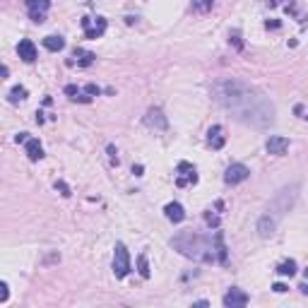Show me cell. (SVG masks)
I'll list each match as a JSON object with an SVG mask.
<instances>
[{
    "instance_id": "cell-1",
    "label": "cell",
    "mask_w": 308,
    "mask_h": 308,
    "mask_svg": "<svg viewBox=\"0 0 308 308\" xmlns=\"http://www.w3.org/2000/svg\"><path fill=\"white\" fill-rule=\"evenodd\" d=\"M212 94H214V101L224 111H229L243 126L270 128L274 123L272 101L265 97L263 91H258L255 87L245 84V82L234 80V77L219 80L212 87Z\"/></svg>"
},
{
    "instance_id": "cell-2",
    "label": "cell",
    "mask_w": 308,
    "mask_h": 308,
    "mask_svg": "<svg viewBox=\"0 0 308 308\" xmlns=\"http://www.w3.org/2000/svg\"><path fill=\"white\" fill-rule=\"evenodd\" d=\"M171 245L186 258H193L198 263H217V243L212 236H198L193 231H183L171 238Z\"/></svg>"
},
{
    "instance_id": "cell-3",
    "label": "cell",
    "mask_w": 308,
    "mask_h": 308,
    "mask_svg": "<svg viewBox=\"0 0 308 308\" xmlns=\"http://www.w3.org/2000/svg\"><path fill=\"white\" fill-rule=\"evenodd\" d=\"M296 195H299V183H291L287 188H282L274 200L270 202V214L274 219L282 217V214H287L291 207H294V202H296Z\"/></svg>"
},
{
    "instance_id": "cell-4",
    "label": "cell",
    "mask_w": 308,
    "mask_h": 308,
    "mask_svg": "<svg viewBox=\"0 0 308 308\" xmlns=\"http://www.w3.org/2000/svg\"><path fill=\"white\" fill-rule=\"evenodd\" d=\"M113 274H116L118 280H123L128 272H130V253H128V248L123 243H116V251H113Z\"/></svg>"
},
{
    "instance_id": "cell-5",
    "label": "cell",
    "mask_w": 308,
    "mask_h": 308,
    "mask_svg": "<svg viewBox=\"0 0 308 308\" xmlns=\"http://www.w3.org/2000/svg\"><path fill=\"white\" fill-rule=\"evenodd\" d=\"M82 29H84V37L87 39H99L106 32V19L104 17H82Z\"/></svg>"
},
{
    "instance_id": "cell-6",
    "label": "cell",
    "mask_w": 308,
    "mask_h": 308,
    "mask_svg": "<svg viewBox=\"0 0 308 308\" xmlns=\"http://www.w3.org/2000/svg\"><path fill=\"white\" fill-rule=\"evenodd\" d=\"M178 176H176V186L178 188H186V186H195L198 183V173H195V166L188 162H181L178 164Z\"/></svg>"
},
{
    "instance_id": "cell-7",
    "label": "cell",
    "mask_w": 308,
    "mask_h": 308,
    "mask_svg": "<svg viewBox=\"0 0 308 308\" xmlns=\"http://www.w3.org/2000/svg\"><path fill=\"white\" fill-rule=\"evenodd\" d=\"M48 8H51V0H27L29 17H32V22H37V24L46 22V12H48Z\"/></svg>"
},
{
    "instance_id": "cell-8",
    "label": "cell",
    "mask_w": 308,
    "mask_h": 308,
    "mask_svg": "<svg viewBox=\"0 0 308 308\" xmlns=\"http://www.w3.org/2000/svg\"><path fill=\"white\" fill-rule=\"evenodd\" d=\"M248 176H251L248 166H243V164H231L227 169V173H224V183H227V186H238V183H243Z\"/></svg>"
},
{
    "instance_id": "cell-9",
    "label": "cell",
    "mask_w": 308,
    "mask_h": 308,
    "mask_svg": "<svg viewBox=\"0 0 308 308\" xmlns=\"http://www.w3.org/2000/svg\"><path fill=\"white\" fill-rule=\"evenodd\" d=\"M145 126L154 128V130H166V128H169V120H166V116H164L162 109L152 106V109L145 113Z\"/></svg>"
},
{
    "instance_id": "cell-10",
    "label": "cell",
    "mask_w": 308,
    "mask_h": 308,
    "mask_svg": "<svg viewBox=\"0 0 308 308\" xmlns=\"http://www.w3.org/2000/svg\"><path fill=\"white\" fill-rule=\"evenodd\" d=\"M94 60H97V55L91 53V51H84V48H75L73 55L68 58V65L70 68H89V65H94Z\"/></svg>"
},
{
    "instance_id": "cell-11",
    "label": "cell",
    "mask_w": 308,
    "mask_h": 308,
    "mask_svg": "<svg viewBox=\"0 0 308 308\" xmlns=\"http://www.w3.org/2000/svg\"><path fill=\"white\" fill-rule=\"evenodd\" d=\"M224 306L227 308H243V306H248V294L245 291H241V289H229L227 294H224Z\"/></svg>"
},
{
    "instance_id": "cell-12",
    "label": "cell",
    "mask_w": 308,
    "mask_h": 308,
    "mask_svg": "<svg viewBox=\"0 0 308 308\" xmlns=\"http://www.w3.org/2000/svg\"><path fill=\"white\" fill-rule=\"evenodd\" d=\"M265 149L270 154H274V157H282V154H287V149H289V140L282 137V135H272L270 140H267Z\"/></svg>"
},
{
    "instance_id": "cell-13",
    "label": "cell",
    "mask_w": 308,
    "mask_h": 308,
    "mask_svg": "<svg viewBox=\"0 0 308 308\" xmlns=\"http://www.w3.org/2000/svg\"><path fill=\"white\" fill-rule=\"evenodd\" d=\"M274 227H277V219L272 217V214H263V217L258 219V236L260 238H270L274 234Z\"/></svg>"
},
{
    "instance_id": "cell-14",
    "label": "cell",
    "mask_w": 308,
    "mask_h": 308,
    "mask_svg": "<svg viewBox=\"0 0 308 308\" xmlns=\"http://www.w3.org/2000/svg\"><path fill=\"white\" fill-rule=\"evenodd\" d=\"M17 55L24 60V63H34V60H37V46L32 44L29 39H22L17 44Z\"/></svg>"
},
{
    "instance_id": "cell-15",
    "label": "cell",
    "mask_w": 308,
    "mask_h": 308,
    "mask_svg": "<svg viewBox=\"0 0 308 308\" xmlns=\"http://www.w3.org/2000/svg\"><path fill=\"white\" fill-rule=\"evenodd\" d=\"M164 214H166V219H169V222H173V224H181L183 219H186V209H183L181 202H169V205L164 207Z\"/></svg>"
},
{
    "instance_id": "cell-16",
    "label": "cell",
    "mask_w": 308,
    "mask_h": 308,
    "mask_svg": "<svg viewBox=\"0 0 308 308\" xmlns=\"http://www.w3.org/2000/svg\"><path fill=\"white\" fill-rule=\"evenodd\" d=\"M24 147H27V157L32 159V162L44 159V147H41V142H39L37 137H29L27 142H24Z\"/></svg>"
},
{
    "instance_id": "cell-17",
    "label": "cell",
    "mask_w": 308,
    "mask_h": 308,
    "mask_svg": "<svg viewBox=\"0 0 308 308\" xmlns=\"http://www.w3.org/2000/svg\"><path fill=\"white\" fill-rule=\"evenodd\" d=\"M224 130H222V126H212L207 130V142L212 149H222L224 147V135H222Z\"/></svg>"
},
{
    "instance_id": "cell-18",
    "label": "cell",
    "mask_w": 308,
    "mask_h": 308,
    "mask_svg": "<svg viewBox=\"0 0 308 308\" xmlns=\"http://www.w3.org/2000/svg\"><path fill=\"white\" fill-rule=\"evenodd\" d=\"M214 243H217V263L219 265H229V251H227V245H224V236H222V231L214 234Z\"/></svg>"
},
{
    "instance_id": "cell-19",
    "label": "cell",
    "mask_w": 308,
    "mask_h": 308,
    "mask_svg": "<svg viewBox=\"0 0 308 308\" xmlns=\"http://www.w3.org/2000/svg\"><path fill=\"white\" fill-rule=\"evenodd\" d=\"M44 48L46 51H51V53H58V51H63L65 48V39L63 37H46L44 39Z\"/></svg>"
},
{
    "instance_id": "cell-20",
    "label": "cell",
    "mask_w": 308,
    "mask_h": 308,
    "mask_svg": "<svg viewBox=\"0 0 308 308\" xmlns=\"http://www.w3.org/2000/svg\"><path fill=\"white\" fill-rule=\"evenodd\" d=\"M65 94H68L73 101H80V104H89L91 101V97H84L80 91V87H75V84H68V87H65Z\"/></svg>"
},
{
    "instance_id": "cell-21",
    "label": "cell",
    "mask_w": 308,
    "mask_h": 308,
    "mask_svg": "<svg viewBox=\"0 0 308 308\" xmlns=\"http://www.w3.org/2000/svg\"><path fill=\"white\" fill-rule=\"evenodd\" d=\"M277 274H282V277H294L296 274V263L294 260H284V263L277 265Z\"/></svg>"
},
{
    "instance_id": "cell-22",
    "label": "cell",
    "mask_w": 308,
    "mask_h": 308,
    "mask_svg": "<svg viewBox=\"0 0 308 308\" xmlns=\"http://www.w3.org/2000/svg\"><path fill=\"white\" fill-rule=\"evenodd\" d=\"M137 272H140L145 280L149 277V274H152V270H149V263H147V253H140V255H137Z\"/></svg>"
},
{
    "instance_id": "cell-23",
    "label": "cell",
    "mask_w": 308,
    "mask_h": 308,
    "mask_svg": "<svg viewBox=\"0 0 308 308\" xmlns=\"http://www.w3.org/2000/svg\"><path fill=\"white\" fill-rule=\"evenodd\" d=\"M22 99H27V89H24V87H12L8 94V101L10 104H17V101H22Z\"/></svg>"
},
{
    "instance_id": "cell-24",
    "label": "cell",
    "mask_w": 308,
    "mask_h": 308,
    "mask_svg": "<svg viewBox=\"0 0 308 308\" xmlns=\"http://www.w3.org/2000/svg\"><path fill=\"white\" fill-rule=\"evenodd\" d=\"M205 224H207L209 229H219V224H222V219H219L217 212H212V209H207V212H205Z\"/></svg>"
},
{
    "instance_id": "cell-25",
    "label": "cell",
    "mask_w": 308,
    "mask_h": 308,
    "mask_svg": "<svg viewBox=\"0 0 308 308\" xmlns=\"http://www.w3.org/2000/svg\"><path fill=\"white\" fill-rule=\"evenodd\" d=\"M229 41H231V44H234L238 51L243 48V41H241V32H231V34H229Z\"/></svg>"
},
{
    "instance_id": "cell-26",
    "label": "cell",
    "mask_w": 308,
    "mask_h": 308,
    "mask_svg": "<svg viewBox=\"0 0 308 308\" xmlns=\"http://www.w3.org/2000/svg\"><path fill=\"white\" fill-rule=\"evenodd\" d=\"M55 191L60 193L63 198H70V188H68V183H63V181H55Z\"/></svg>"
},
{
    "instance_id": "cell-27",
    "label": "cell",
    "mask_w": 308,
    "mask_h": 308,
    "mask_svg": "<svg viewBox=\"0 0 308 308\" xmlns=\"http://www.w3.org/2000/svg\"><path fill=\"white\" fill-rule=\"evenodd\" d=\"M106 154H109L111 164H113V166H118V152H116V147L109 145V147H106Z\"/></svg>"
},
{
    "instance_id": "cell-28",
    "label": "cell",
    "mask_w": 308,
    "mask_h": 308,
    "mask_svg": "<svg viewBox=\"0 0 308 308\" xmlns=\"http://www.w3.org/2000/svg\"><path fill=\"white\" fill-rule=\"evenodd\" d=\"M10 296V291H8V284L5 282H0V303H5Z\"/></svg>"
},
{
    "instance_id": "cell-29",
    "label": "cell",
    "mask_w": 308,
    "mask_h": 308,
    "mask_svg": "<svg viewBox=\"0 0 308 308\" xmlns=\"http://www.w3.org/2000/svg\"><path fill=\"white\" fill-rule=\"evenodd\" d=\"M84 91H87L89 97H99V94H101V89L97 87V84H87V87H84Z\"/></svg>"
},
{
    "instance_id": "cell-30",
    "label": "cell",
    "mask_w": 308,
    "mask_h": 308,
    "mask_svg": "<svg viewBox=\"0 0 308 308\" xmlns=\"http://www.w3.org/2000/svg\"><path fill=\"white\" fill-rule=\"evenodd\" d=\"M272 289L277 291V294H284V291L289 289V287H287V284H282V282H277V284H272Z\"/></svg>"
},
{
    "instance_id": "cell-31",
    "label": "cell",
    "mask_w": 308,
    "mask_h": 308,
    "mask_svg": "<svg viewBox=\"0 0 308 308\" xmlns=\"http://www.w3.org/2000/svg\"><path fill=\"white\" fill-rule=\"evenodd\" d=\"M212 3H214V0H200L198 10H209V8H212Z\"/></svg>"
},
{
    "instance_id": "cell-32",
    "label": "cell",
    "mask_w": 308,
    "mask_h": 308,
    "mask_svg": "<svg viewBox=\"0 0 308 308\" xmlns=\"http://www.w3.org/2000/svg\"><path fill=\"white\" fill-rule=\"evenodd\" d=\"M27 140H29V133H19V135H15V142H17V145H19V142L24 145Z\"/></svg>"
},
{
    "instance_id": "cell-33",
    "label": "cell",
    "mask_w": 308,
    "mask_h": 308,
    "mask_svg": "<svg viewBox=\"0 0 308 308\" xmlns=\"http://www.w3.org/2000/svg\"><path fill=\"white\" fill-rule=\"evenodd\" d=\"M265 27H267V29H280V22H277V19H272V22H270V19H267V22H265Z\"/></svg>"
},
{
    "instance_id": "cell-34",
    "label": "cell",
    "mask_w": 308,
    "mask_h": 308,
    "mask_svg": "<svg viewBox=\"0 0 308 308\" xmlns=\"http://www.w3.org/2000/svg\"><path fill=\"white\" fill-rule=\"evenodd\" d=\"M133 173H135V176H142V166H140V164H137V166H133Z\"/></svg>"
},
{
    "instance_id": "cell-35",
    "label": "cell",
    "mask_w": 308,
    "mask_h": 308,
    "mask_svg": "<svg viewBox=\"0 0 308 308\" xmlns=\"http://www.w3.org/2000/svg\"><path fill=\"white\" fill-rule=\"evenodd\" d=\"M280 3H282V0H267V5H270V8H277Z\"/></svg>"
},
{
    "instance_id": "cell-36",
    "label": "cell",
    "mask_w": 308,
    "mask_h": 308,
    "mask_svg": "<svg viewBox=\"0 0 308 308\" xmlns=\"http://www.w3.org/2000/svg\"><path fill=\"white\" fill-rule=\"evenodd\" d=\"M306 282H308V270H306Z\"/></svg>"
},
{
    "instance_id": "cell-37",
    "label": "cell",
    "mask_w": 308,
    "mask_h": 308,
    "mask_svg": "<svg viewBox=\"0 0 308 308\" xmlns=\"http://www.w3.org/2000/svg\"><path fill=\"white\" fill-rule=\"evenodd\" d=\"M306 118H308V116H306Z\"/></svg>"
}]
</instances>
